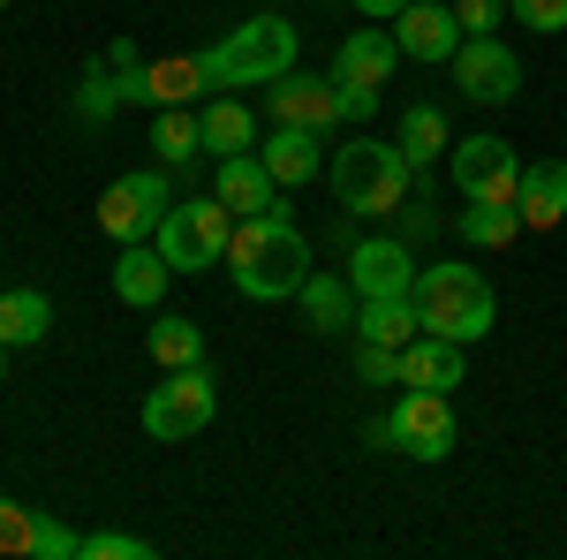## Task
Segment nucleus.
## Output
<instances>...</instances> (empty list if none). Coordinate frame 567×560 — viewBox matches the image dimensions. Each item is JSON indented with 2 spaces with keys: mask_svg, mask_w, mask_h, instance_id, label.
I'll return each mask as SVG.
<instances>
[{
  "mask_svg": "<svg viewBox=\"0 0 567 560\" xmlns=\"http://www.w3.org/2000/svg\"><path fill=\"white\" fill-rule=\"evenodd\" d=\"M227 281H235V296H250V303H296V288L310 281V235L288 213L235 220Z\"/></svg>",
  "mask_w": 567,
  "mask_h": 560,
  "instance_id": "f257e3e1",
  "label": "nucleus"
},
{
  "mask_svg": "<svg viewBox=\"0 0 567 560\" xmlns=\"http://www.w3.org/2000/svg\"><path fill=\"white\" fill-rule=\"evenodd\" d=\"M197 61H205V84H213V91L280 84V77L296 69V23H288V16H272V8H258V16H243L227 39L205 45Z\"/></svg>",
  "mask_w": 567,
  "mask_h": 560,
  "instance_id": "f03ea898",
  "label": "nucleus"
},
{
  "mask_svg": "<svg viewBox=\"0 0 567 560\" xmlns=\"http://www.w3.org/2000/svg\"><path fill=\"white\" fill-rule=\"evenodd\" d=\"M409 182H416V167H409V152H401V144L355 136V144L333 152V197H341V213H355V220L401 213V205H409Z\"/></svg>",
  "mask_w": 567,
  "mask_h": 560,
  "instance_id": "7ed1b4c3",
  "label": "nucleus"
},
{
  "mask_svg": "<svg viewBox=\"0 0 567 560\" xmlns=\"http://www.w3.org/2000/svg\"><path fill=\"white\" fill-rule=\"evenodd\" d=\"M416 318H424V334H446V342L470 348L492 334L499 296H492V281L477 265H424L416 273Z\"/></svg>",
  "mask_w": 567,
  "mask_h": 560,
  "instance_id": "20e7f679",
  "label": "nucleus"
},
{
  "mask_svg": "<svg viewBox=\"0 0 567 560\" xmlns=\"http://www.w3.org/2000/svg\"><path fill=\"white\" fill-rule=\"evenodd\" d=\"M363 439L409 455V462H446L454 455V401L446 394H424V387H401V401H393L386 417H371Z\"/></svg>",
  "mask_w": 567,
  "mask_h": 560,
  "instance_id": "39448f33",
  "label": "nucleus"
},
{
  "mask_svg": "<svg viewBox=\"0 0 567 560\" xmlns=\"http://www.w3.org/2000/svg\"><path fill=\"white\" fill-rule=\"evenodd\" d=\"M159 258L175 273H205V265H227V243H235V213L219 197H189V205H167V220L152 227Z\"/></svg>",
  "mask_w": 567,
  "mask_h": 560,
  "instance_id": "423d86ee",
  "label": "nucleus"
},
{
  "mask_svg": "<svg viewBox=\"0 0 567 560\" xmlns=\"http://www.w3.org/2000/svg\"><path fill=\"white\" fill-rule=\"evenodd\" d=\"M219 409V387L205 364H182V371H167L159 387L144 394V439H159V447H175V439H197V431L213 425Z\"/></svg>",
  "mask_w": 567,
  "mask_h": 560,
  "instance_id": "0eeeda50",
  "label": "nucleus"
},
{
  "mask_svg": "<svg viewBox=\"0 0 567 560\" xmlns=\"http://www.w3.org/2000/svg\"><path fill=\"white\" fill-rule=\"evenodd\" d=\"M175 205V182L167 167H136L122 182H106V197H99V227L114 235V243H152V227L167 220Z\"/></svg>",
  "mask_w": 567,
  "mask_h": 560,
  "instance_id": "6e6552de",
  "label": "nucleus"
},
{
  "mask_svg": "<svg viewBox=\"0 0 567 560\" xmlns=\"http://www.w3.org/2000/svg\"><path fill=\"white\" fill-rule=\"evenodd\" d=\"M446 69H454L462 99H477V106H507V99L523 91V61L499 45V31H492V39H462Z\"/></svg>",
  "mask_w": 567,
  "mask_h": 560,
  "instance_id": "1a4fd4ad",
  "label": "nucleus"
},
{
  "mask_svg": "<svg viewBox=\"0 0 567 560\" xmlns=\"http://www.w3.org/2000/svg\"><path fill=\"white\" fill-rule=\"evenodd\" d=\"M454 190L477 205V197H515L523 190V160H515V144L507 136H462L454 144Z\"/></svg>",
  "mask_w": 567,
  "mask_h": 560,
  "instance_id": "9d476101",
  "label": "nucleus"
},
{
  "mask_svg": "<svg viewBox=\"0 0 567 560\" xmlns=\"http://www.w3.org/2000/svg\"><path fill=\"white\" fill-rule=\"evenodd\" d=\"M462 39H470V31L454 23L446 0H409V8L393 16V45H401V61H432V69H446Z\"/></svg>",
  "mask_w": 567,
  "mask_h": 560,
  "instance_id": "9b49d317",
  "label": "nucleus"
},
{
  "mask_svg": "<svg viewBox=\"0 0 567 560\" xmlns=\"http://www.w3.org/2000/svg\"><path fill=\"white\" fill-rule=\"evenodd\" d=\"M265 114L326 136L333 122H341V84H333V77H296V69H288L280 84H265Z\"/></svg>",
  "mask_w": 567,
  "mask_h": 560,
  "instance_id": "f8f14e48",
  "label": "nucleus"
},
{
  "mask_svg": "<svg viewBox=\"0 0 567 560\" xmlns=\"http://www.w3.org/2000/svg\"><path fill=\"white\" fill-rule=\"evenodd\" d=\"M213 197H219V205H227L235 220L288 213V205H280V182L265 174V160H258V152H235V160H219V174H213Z\"/></svg>",
  "mask_w": 567,
  "mask_h": 560,
  "instance_id": "ddd939ff",
  "label": "nucleus"
},
{
  "mask_svg": "<svg viewBox=\"0 0 567 560\" xmlns=\"http://www.w3.org/2000/svg\"><path fill=\"white\" fill-rule=\"evenodd\" d=\"M416 273H424V265L409 258V243H393V235H379V243H355V251H349L355 296H416Z\"/></svg>",
  "mask_w": 567,
  "mask_h": 560,
  "instance_id": "4468645a",
  "label": "nucleus"
},
{
  "mask_svg": "<svg viewBox=\"0 0 567 560\" xmlns=\"http://www.w3.org/2000/svg\"><path fill=\"white\" fill-rule=\"evenodd\" d=\"M167 281H175V265L159 258V243H122V258H114V296L130 303V310H159Z\"/></svg>",
  "mask_w": 567,
  "mask_h": 560,
  "instance_id": "2eb2a0df",
  "label": "nucleus"
},
{
  "mask_svg": "<svg viewBox=\"0 0 567 560\" xmlns=\"http://www.w3.org/2000/svg\"><path fill=\"white\" fill-rule=\"evenodd\" d=\"M401 387L454 394V387H462V342H446V334H416V342L401 348Z\"/></svg>",
  "mask_w": 567,
  "mask_h": 560,
  "instance_id": "dca6fc26",
  "label": "nucleus"
},
{
  "mask_svg": "<svg viewBox=\"0 0 567 560\" xmlns=\"http://www.w3.org/2000/svg\"><path fill=\"white\" fill-rule=\"evenodd\" d=\"M265 174L280 182V190H303L310 174L326 167V152H318V130H296V122H272V136H265Z\"/></svg>",
  "mask_w": 567,
  "mask_h": 560,
  "instance_id": "f3484780",
  "label": "nucleus"
},
{
  "mask_svg": "<svg viewBox=\"0 0 567 560\" xmlns=\"http://www.w3.org/2000/svg\"><path fill=\"white\" fill-rule=\"evenodd\" d=\"M296 303H303V318H310V334H355V281H341V273H318L310 265V281L296 288Z\"/></svg>",
  "mask_w": 567,
  "mask_h": 560,
  "instance_id": "a211bd4d",
  "label": "nucleus"
},
{
  "mask_svg": "<svg viewBox=\"0 0 567 560\" xmlns=\"http://www.w3.org/2000/svg\"><path fill=\"white\" fill-rule=\"evenodd\" d=\"M393 61H401L393 31H349V39H341V53H333V84H363V91H379V84L393 77Z\"/></svg>",
  "mask_w": 567,
  "mask_h": 560,
  "instance_id": "6ab92c4d",
  "label": "nucleus"
},
{
  "mask_svg": "<svg viewBox=\"0 0 567 560\" xmlns=\"http://www.w3.org/2000/svg\"><path fill=\"white\" fill-rule=\"evenodd\" d=\"M416 334H424V318H416V296H363V303H355V342L409 348Z\"/></svg>",
  "mask_w": 567,
  "mask_h": 560,
  "instance_id": "aec40b11",
  "label": "nucleus"
},
{
  "mask_svg": "<svg viewBox=\"0 0 567 560\" xmlns=\"http://www.w3.org/2000/svg\"><path fill=\"white\" fill-rule=\"evenodd\" d=\"M515 205H523V227H560L567 220V160H537V167H523Z\"/></svg>",
  "mask_w": 567,
  "mask_h": 560,
  "instance_id": "412c9836",
  "label": "nucleus"
},
{
  "mask_svg": "<svg viewBox=\"0 0 567 560\" xmlns=\"http://www.w3.org/2000/svg\"><path fill=\"white\" fill-rule=\"evenodd\" d=\"M197 122H205V152H213V160H235V152H250V144H258V114H250L235 91H219Z\"/></svg>",
  "mask_w": 567,
  "mask_h": 560,
  "instance_id": "4be33fe9",
  "label": "nucleus"
},
{
  "mask_svg": "<svg viewBox=\"0 0 567 560\" xmlns=\"http://www.w3.org/2000/svg\"><path fill=\"white\" fill-rule=\"evenodd\" d=\"M454 235H462L470 251H507V243L523 235V205H515V197H477L470 213L454 220Z\"/></svg>",
  "mask_w": 567,
  "mask_h": 560,
  "instance_id": "5701e85b",
  "label": "nucleus"
},
{
  "mask_svg": "<svg viewBox=\"0 0 567 560\" xmlns=\"http://www.w3.org/2000/svg\"><path fill=\"white\" fill-rule=\"evenodd\" d=\"M45 334H53V303H45L39 288H8V296H0V342L39 348Z\"/></svg>",
  "mask_w": 567,
  "mask_h": 560,
  "instance_id": "b1692460",
  "label": "nucleus"
},
{
  "mask_svg": "<svg viewBox=\"0 0 567 560\" xmlns=\"http://www.w3.org/2000/svg\"><path fill=\"white\" fill-rule=\"evenodd\" d=\"M393 144L409 152V167H432V160H446V114L416 99V106L401 114V130H393Z\"/></svg>",
  "mask_w": 567,
  "mask_h": 560,
  "instance_id": "393cba45",
  "label": "nucleus"
},
{
  "mask_svg": "<svg viewBox=\"0 0 567 560\" xmlns=\"http://www.w3.org/2000/svg\"><path fill=\"white\" fill-rule=\"evenodd\" d=\"M144 342H152V364H159V371L205 364V326H197V318H159V326H152Z\"/></svg>",
  "mask_w": 567,
  "mask_h": 560,
  "instance_id": "a878e982",
  "label": "nucleus"
},
{
  "mask_svg": "<svg viewBox=\"0 0 567 560\" xmlns=\"http://www.w3.org/2000/svg\"><path fill=\"white\" fill-rule=\"evenodd\" d=\"M152 144H159V160H167V167H189V160L205 152V122H197L189 106H159V122H152Z\"/></svg>",
  "mask_w": 567,
  "mask_h": 560,
  "instance_id": "bb28decb",
  "label": "nucleus"
},
{
  "mask_svg": "<svg viewBox=\"0 0 567 560\" xmlns=\"http://www.w3.org/2000/svg\"><path fill=\"white\" fill-rule=\"evenodd\" d=\"M0 553H39V508H23V500H8L0 492Z\"/></svg>",
  "mask_w": 567,
  "mask_h": 560,
  "instance_id": "cd10ccee",
  "label": "nucleus"
},
{
  "mask_svg": "<svg viewBox=\"0 0 567 560\" xmlns=\"http://www.w3.org/2000/svg\"><path fill=\"white\" fill-rule=\"evenodd\" d=\"M84 560H152V538H136V530H84Z\"/></svg>",
  "mask_w": 567,
  "mask_h": 560,
  "instance_id": "c85d7f7f",
  "label": "nucleus"
},
{
  "mask_svg": "<svg viewBox=\"0 0 567 560\" xmlns=\"http://www.w3.org/2000/svg\"><path fill=\"white\" fill-rule=\"evenodd\" d=\"M523 31H545V39H567V0H507Z\"/></svg>",
  "mask_w": 567,
  "mask_h": 560,
  "instance_id": "c756f323",
  "label": "nucleus"
},
{
  "mask_svg": "<svg viewBox=\"0 0 567 560\" xmlns=\"http://www.w3.org/2000/svg\"><path fill=\"white\" fill-rule=\"evenodd\" d=\"M31 560H84V530L39 516V553H31Z\"/></svg>",
  "mask_w": 567,
  "mask_h": 560,
  "instance_id": "7c9ffc66",
  "label": "nucleus"
},
{
  "mask_svg": "<svg viewBox=\"0 0 567 560\" xmlns=\"http://www.w3.org/2000/svg\"><path fill=\"white\" fill-rule=\"evenodd\" d=\"M355 371L371 387H401V348H379V342H355Z\"/></svg>",
  "mask_w": 567,
  "mask_h": 560,
  "instance_id": "2f4dec72",
  "label": "nucleus"
},
{
  "mask_svg": "<svg viewBox=\"0 0 567 560\" xmlns=\"http://www.w3.org/2000/svg\"><path fill=\"white\" fill-rule=\"evenodd\" d=\"M76 106H84V122H106V114L122 106V91H114V77H106V61L84 69V99H76Z\"/></svg>",
  "mask_w": 567,
  "mask_h": 560,
  "instance_id": "473e14b6",
  "label": "nucleus"
},
{
  "mask_svg": "<svg viewBox=\"0 0 567 560\" xmlns=\"http://www.w3.org/2000/svg\"><path fill=\"white\" fill-rule=\"evenodd\" d=\"M454 23H462L470 39H492V31L507 23V0H454Z\"/></svg>",
  "mask_w": 567,
  "mask_h": 560,
  "instance_id": "72a5a7b5",
  "label": "nucleus"
},
{
  "mask_svg": "<svg viewBox=\"0 0 567 560\" xmlns=\"http://www.w3.org/2000/svg\"><path fill=\"white\" fill-rule=\"evenodd\" d=\"M371 114H379V91L341 84V122H371Z\"/></svg>",
  "mask_w": 567,
  "mask_h": 560,
  "instance_id": "f704fd0d",
  "label": "nucleus"
},
{
  "mask_svg": "<svg viewBox=\"0 0 567 560\" xmlns=\"http://www.w3.org/2000/svg\"><path fill=\"white\" fill-rule=\"evenodd\" d=\"M401 8H409V0H355V16H371V23H393Z\"/></svg>",
  "mask_w": 567,
  "mask_h": 560,
  "instance_id": "c9c22d12",
  "label": "nucleus"
},
{
  "mask_svg": "<svg viewBox=\"0 0 567 560\" xmlns=\"http://www.w3.org/2000/svg\"><path fill=\"white\" fill-rule=\"evenodd\" d=\"M8 356H16V348H8V342H0V379H8Z\"/></svg>",
  "mask_w": 567,
  "mask_h": 560,
  "instance_id": "e433bc0d",
  "label": "nucleus"
},
{
  "mask_svg": "<svg viewBox=\"0 0 567 560\" xmlns=\"http://www.w3.org/2000/svg\"><path fill=\"white\" fill-rule=\"evenodd\" d=\"M0 8H8V0H0Z\"/></svg>",
  "mask_w": 567,
  "mask_h": 560,
  "instance_id": "4c0bfd02",
  "label": "nucleus"
}]
</instances>
